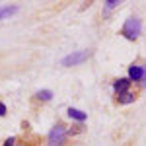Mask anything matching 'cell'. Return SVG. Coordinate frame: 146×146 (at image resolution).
Returning a JSON list of instances; mask_svg holds the SVG:
<instances>
[{
  "instance_id": "cell-9",
  "label": "cell",
  "mask_w": 146,
  "mask_h": 146,
  "mask_svg": "<svg viewBox=\"0 0 146 146\" xmlns=\"http://www.w3.org/2000/svg\"><path fill=\"white\" fill-rule=\"evenodd\" d=\"M35 98H39V100H43V101H49L51 98H53V92L51 90H41V92H37Z\"/></svg>"
},
{
  "instance_id": "cell-10",
  "label": "cell",
  "mask_w": 146,
  "mask_h": 146,
  "mask_svg": "<svg viewBox=\"0 0 146 146\" xmlns=\"http://www.w3.org/2000/svg\"><path fill=\"white\" fill-rule=\"evenodd\" d=\"M103 4H105V6H107V8H109V10H111V8H115V6H117V4H119V2H117V0H105V2H103Z\"/></svg>"
},
{
  "instance_id": "cell-3",
  "label": "cell",
  "mask_w": 146,
  "mask_h": 146,
  "mask_svg": "<svg viewBox=\"0 0 146 146\" xmlns=\"http://www.w3.org/2000/svg\"><path fill=\"white\" fill-rule=\"evenodd\" d=\"M64 136H66V131L62 125H56L55 129L49 133V146H60L64 142Z\"/></svg>"
},
{
  "instance_id": "cell-7",
  "label": "cell",
  "mask_w": 146,
  "mask_h": 146,
  "mask_svg": "<svg viewBox=\"0 0 146 146\" xmlns=\"http://www.w3.org/2000/svg\"><path fill=\"white\" fill-rule=\"evenodd\" d=\"M16 12H18V6H0V20L8 18L12 14H16Z\"/></svg>"
},
{
  "instance_id": "cell-1",
  "label": "cell",
  "mask_w": 146,
  "mask_h": 146,
  "mask_svg": "<svg viewBox=\"0 0 146 146\" xmlns=\"http://www.w3.org/2000/svg\"><path fill=\"white\" fill-rule=\"evenodd\" d=\"M140 29H142V25H140V20H136V18H129L123 25V35L127 39H136L138 35H140Z\"/></svg>"
},
{
  "instance_id": "cell-6",
  "label": "cell",
  "mask_w": 146,
  "mask_h": 146,
  "mask_svg": "<svg viewBox=\"0 0 146 146\" xmlns=\"http://www.w3.org/2000/svg\"><path fill=\"white\" fill-rule=\"evenodd\" d=\"M66 113H68V117H70V119H76V121H80V123L88 119V115H86L84 111H80V109H74V107H68V111H66Z\"/></svg>"
},
{
  "instance_id": "cell-12",
  "label": "cell",
  "mask_w": 146,
  "mask_h": 146,
  "mask_svg": "<svg viewBox=\"0 0 146 146\" xmlns=\"http://www.w3.org/2000/svg\"><path fill=\"white\" fill-rule=\"evenodd\" d=\"M4 115H6V105L0 103V117H4Z\"/></svg>"
},
{
  "instance_id": "cell-13",
  "label": "cell",
  "mask_w": 146,
  "mask_h": 146,
  "mask_svg": "<svg viewBox=\"0 0 146 146\" xmlns=\"http://www.w3.org/2000/svg\"><path fill=\"white\" fill-rule=\"evenodd\" d=\"M142 84L146 86V68H144V76H142Z\"/></svg>"
},
{
  "instance_id": "cell-11",
  "label": "cell",
  "mask_w": 146,
  "mask_h": 146,
  "mask_svg": "<svg viewBox=\"0 0 146 146\" xmlns=\"http://www.w3.org/2000/svg\"><path fill=\"white\" fill-rule=\"evenodd\" d=\"M14 144H16V138H14V136H10L8 140H4V144H2V146H14Z\"/></svg>"
},
{
  "instance_id": "cell-4",
  "label": "cell",
  "mask_w": 146,
  "mask_h": 146,
  "mask_svg": "<svg viewBox=\"0 0 146 146\" xmlns=\"http://www.w3.org/2000/svg\"><path fill=\"white\" fill-rule=\"evenodd\" d=\"M113 88H115V92H117V96L119 94H125V92L131 88V80L129 78H119L113 82Z\"/></svg>"
},
{
  "instance_id": "cell-5",
  "label": "cell",
  "mask_w": 146,
  "mask_h": 146,
  "mask_svg": "<svg viewBox=\"0 0 146 146\" xmlns=\"http://www.w3.org/2000/svg\"><path fill=\"white\" fill-rule=\"evenodd\" d=\"M142 76H144V68L142 66H135V64H133V66L129 68V80H142Z\"/></svg>"
},
{
  "instance_id": "cell-2",
  "label": "cell",
  "mask_w": 146,
  "mask_h": 146,
  "mask_svg": "<svg viewBox=\"0 0 146 146\" xmlns=\"http://www.w3.org/2000/svg\"><path fill=\"white\" fill-rule=\"evenodd\" d=\"M92 53L90 51H78V53H72V55L64 56L62 60H60V64L62 66H74V64H80V62H84Z\"/></svg>"
},
{
  "instance_id": "cell-8",
  "label": "cell",
  "mask_w": 146,
  "mask_h": 146,
  "mask_svg": "<svg viewBox=\"0 0 146 146\" xmlns=\"http://www.w3.org/2000/svg\"><path fill=\"white\" fill-rule=\"evenodd\" d=\"M117 101H119V103H133V101H135V94H131V92L119 94V96H117Z\"/></svg>"
}]
</instances>
